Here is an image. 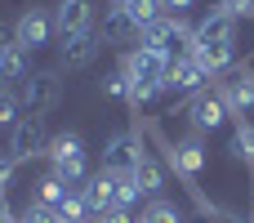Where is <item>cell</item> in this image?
Returning a JSON list of instances; mask_svg holds the SVG:
<instances>
[{
  "label": "cell",
  "instance_id": "1",
  "mask_svg": "<svg viewBox=\"0 0 254 223\" xmlns=\"http://www.w3.org/2000/svg\"><path fill=\"white\" fill-rule=\"evenodd\" d=\"M49 174H58L67 188H85L89 183V152H85V139L80 134H58L49 139Z\"/></svg>",
  "mask_w": 254,
  "mask_h": 223
},
{
  "label": "cell",
  "instance_id": "2",
  "mask_svg": "<svg viewBox=\"0 0 254 223\" xmlns=\"http://www.w3.org/2000/svg\"><path fill=\"white\" fill-rule=\"evenodd\" d=\"M121 67H125V76L134 80V89H161L165 94V85H170V58L161 54V49H152V45H138V49H129L125 58H121Z\"/></svg>",
  "mask_w": 254,
  "mask_h": 223
},
{
  "label": "cell",
  "instance_id": "3",
  "mask_svg": "<svg viewBox=\"0 0 254 223\" xmlns=\"http://www.w3.org/2000/svg\"><path fill=\"white\" fill-rule=\"evenodd\" d=\"M143 45H152V49H161L170 63H179V58H192V49H196V27H188L183 18L165 13L152 31H143Z\"/></svg>",
  "mask_w": 254,
  "mask_h": 223
},
{
  "label": "cell",
  "instance_id": "4",
  "mask_svg": "<svg viewBox=\"0 0 254 223\" xmlns=\"http://www.w3.org/2000/svg\"><path fill=\"white\" fill-rule=\"evenodd\" d=\"M18 98H22V112H27V116H49V112L63 103V80H58V72H54V67L31 72V76L22 80Z\"/></svg>",
  "mask_w": 254,
  "mask_h": 223
},
{
  "label": "cell",
  "instance_id": "5",
  "mask_svg": "<svg viewBox=\"0 0 254 223\" xmlns=\"http://www.w3.org/2000/svg\"><path fill=\"white\" fill-rule=\"evenodd\" d=\"M214 94L228 103L232 121H250V112H254V72L250 67H228L214 80Z\"/></svg>",
  "mask_w": 254,
  "mask_h": 223
},
{
  "label": "cell",
  "instance_id": "6",
  "mask_svg": "<svg viewBox=\"0 0 254 223\" xmlns=\"http://www.w3.org/2000/svg\"><path fill=\"white\" fill-rule=\"evenodd\" d=\"M125 179L129 174H112V170H98L89 174V183L80 188L85 201H89V215H107V210H125Z\"/></svg>",
  "mask_w": 254,
  "mask_h": 223
},
{
  "label": "cell",
  "instance_id": "7",
  "mask_svg": "<svg viewBox=\"0 0 254 223\" xmlns=\"http://www.w3.org/2000/svg\"><path fill=\"white\" fill-rule=\"evenodd\" d=\"M49 152V130H45V116H22L13 130H9V156L22 165V161H36Z\"/></svg>",
  "mask_w": 254,
  "mask_h": 223
},
{
  "label": "cell",
  "instance_id": "8",
  "mask_svg": "<svg viewBox=\"0 0 254 223\" xmlns=\"http://www.w3.org/2000/svg\"><path fill=\"white\" fill-rule=\"evenodd\" d=\"M143 156H147V152H143L138 130H121V134H112L107 148H103V170H112V174H134Z\"/></svg>",
  "mask_w": 254,
  "mask_h": 223
},
{
  "label": "cell",
  "instance_id": "9",
  "mask_svg": "<svg viewBox=\"0 0 254 223\" xmlns=\"http://www.w3.org/2000/svg\"><path fill=\"white\" fill-rule=\"evenodd\" d=\"M54 31H58V40L98 31V9H94V0H58V9H54Z\"/></svg>",
  "mask_w": 254,
  "mask_h": 223
},
{
  "label": "cell",
  "instance_id": "10",
  "mask_svg": "<svg viewBox=\"0 0 254 223\" xmlns=\"http://www.w3.org/2000/svg\"><path fill=\"white\" fill-rule=\"evenodd\" d=\"M54 36H58V31H54V13H49V9H22L18 22H13V45H22L27 54L45 49Z\"/></svg>",
  "mask_w": 254,
  "mask_h": 223
},
{
  "label": "cell",
  "instance_id": "11",
  "mask_svg": "<svg viewBox=\"0 0 254 223\" xmlns=\"http://www.w3.org/2000/svg\"><path fill=\"white\" fill-rule=\"evenodd\" d=\"M188 121H192V134H214V130H223L228 121H232V112H228V103L214 94V89H205V94H196L192 103H188Z\"/></svg>",
  "mask_w": 254,
  "mask_h": 223
},
{
  "label": "cell",
  "instance_id": "12",
  "mask_svg": "<svg viewBox=\"0 0 254 223\" xmlns=\"http://www.w3.org/2000/svg\"><path fill=\"white\" fill-rule=\"evenodd\" d=\"M170 165H174L188 183H196V179L210 170V148L201 143V134H188L183 143H174V148H170Z\"/></svg>",
  "mask_w": 254,
  "mask_h": 223
},
{
  "label": "cell",
  "instance_id": "13",
  "mask_svg": "<svg viewBox=\"0 0 254 223\" xmlns=\"http://www.w3.org/2000/svg\"><path fill=\"white\" fill-rule=\"evenodd\" d=\"M210 67L201 63V58H179L174 67H170V94H188V98H196V94H205L210 89Z\"/></svg>",
  "mask_w": 254,
  "mask_h": 223
},
{
  "label": "cell",
  "instance_id": "14",
  "mask_svg": "<svg viewBox=\"0 0 254 223\" xmlns=\"http://www.w3.org/2000/svg\"><path fill=\"white\" fill-rule=\"evenodd\" d=\"M143 31L134 27V18L121 9V4H112V9H103V22H98V40L103 45H129V40H138Z\"/></svg>",
  "mask_w": 254,
  "mask_h": 223
},
{
  "label": "cell",
  "instance_id": "15",
  "mask_svg": "<svg viewBox=\"0 0 254 223\" xmlns=\"http://www.w3.org/2000/svg\"><path fill=\"white\" fill-rule=\"evenodd\" d=\"M98 49H103L98 31H85V36H71V40H63V54H58V63H63L67 72H80V67H89V63L98 58Z\"/></svg>",
  "mask_w": 254,
  "mask_h": 223
},
{
  "label": "cell",
  "instance_id": "16",
  "mask_svg": "<svg viewBox=\"0 0 254 223\" xmlns=\"http://www.w3.org/2000/svg\"><path fill=\"white\" fill-rule=\"evenodd\" d=\"M129 179L138 183V192H143V197H161V188H165V165H161L156 156H143V161H138V170H134Z\"/></svg>",
  "mask_w": 254,
  "mask_h": 223
},
{
  "label": "cell",
  "instance_id": "17",
  "mask_svg": "<svg viewBox=\"0 0 254 223\" xmlns=\"http://www.w3.org/2000/svg\"><path fill=\"white\" fill-rule=\"evenodd\" d=\"M27 58H31V54H27L22 45H9V54L0 58V85H13V80L22 85V80L31 76V63H27Z\"/></svg>",
  "mask_w": 254,
  "mask_h": 223
},
{
  "label": "cell",
  "instance_id": "18",
  "mask_svg": "<svg viewBox=\"0 0 254 223\" xmlns=\"http://www.w3.org/2000/svg\"><path fill=\"white\" fill-rule=\"evenodd\" d=\"M237 161H246V170L254 174V121H232V148Z\"/></svg>",
  "mask_w": 254,
  "mask_h": 223
},
{
  "label": "cell",
  "instance_id": "19",
  "mask_svg": "<svg viewBox=\"0 0 254 223\" xmlns=\"http://www.w3.org/2000/svg\"><path fill=\"white\" fill-rule=\"evenodd\" d=\"M129 18H134V27L138 31H152L161 18H165V9H161V0H129V4H121Z\"/></svg>",
  "mask_w": 254,
  "mask_h": 223
},
{
  "label": "cell",
  "instance_id": "20",
  "mask_svg": "<svg viewBox=\"0 0 254 223\" xmlns=\"http://www.w3.org/2000/svg\"><path fill=\"white\" fill-rule=\"evenodd\" d=\"M67 192H71V188H67L58 174H45V179L36 183V206H49V210H58V206L67 201Z\"/></svg>",
  "mask_w": 254,
  "mask_h": 223
},
{
  "label": "cell",
  "instance_id": "21",
  "mask_svg": "<svg viewBox=\"0 0 254 223\" xmlns=\"http://www.w3.org/2000/svg\"><path fill=\"white\" fill-rule=\"evenodd\" d=\"M18 112H22V98H18V89H13V85H0V130H13V125L22 121Z\"/></svg>",
  "mask_w": 254,
  "mask_h": 223
},
{
  "label": "cell",
  "instance_id": "22",
  "mask_svg": "<svg viewBox=\"0 0 254 223\" xmlns=\"http://www.w3.org/2000/svg\"><path fill=\"white\" fill-rule=\"evenodd\" d=\"M143 219L147 223H183V210L174 201H165V197H152V206L143 210Z\"/></svg>",
  "mask_w": 254,
  "mask_h": 223
},
{
  "label": "cell",
  "instance_id": "23",
  "mask_svg": "<svg viewBox=\"0 0 254 223\" xmlns=\"http://www.w3.org/2000/svg\"><path fill=\"white\" fill-rule=\"evenodd\" d=\"M103 94H107V98H125V103H129L134 80L125 76V67H116V72H107V76H103Z\"/></svg>",
  "mask_w": 254,
  "mask_h": 223
},
{
  "label": "cell",
  "instance_id": "24",
  "mask_svg": "<svg viewBox=\"0 0 254 223\" xmlns=\"http://www.w3.org/2000/svg\"><path fill=\"white\" fill-rule=\"evenodd\" d=\"M214 9H223V13H232L237 22H241V18H254V0H219Z\"/></svg>",
  "mask_w": 254,
  "mask_h": 223
},
{
  "label": "cell",
  "instance_id": "25",
  "mask_svg": "<svg viewBox=\"0 0 254 223\" xmlns=\"http://www.w3.org/2000/svg\"><path fill=\"white\" fill-rule=\"evenodd\" d=\"M13 170H18V161H13V156H0V197H9V188H13Z\"/></svg>",
  "mask_w": 254,
  "mask_h": 223
},
{
  "label": "cell",
  "instance_id": "26",
  "mask_svg": "<svg viewBox=\"0 0 254 223\" xmlns=\"http://www.w3.org/2000/svg\"><path fill=\"white\" fill-rule=\"evenodd\" d=\"M94 223H138V219H134L129 210H107V215H98Z\"/></svg>",
  "mask_w": 254,
  "mask_h": 223
},
{
  "label": "cell",
  "instance_id": "27",
  "mask_svg": "<svg viewBox=\"0 0 254 223\" xmlns=\"http://www.w3.org/2000/svg\"><path fill=\"white\" fill-rule=\"evenodd\" d=\"M196 0H161V9L165 13H174V18H183V9H192Z\"/></svg>",
  "mask_w": 254,
  "mask_h": 223
},
{
  "label": "cell",
  "instance_id": "28",
  "mask_svg": "<svg viewBox=\"0 0 254 223\" xmlns=\"http://www.w3.org/2000/svg\"><path fill=\"white\" fill-rule=\"evenodd\" d=\"M9 45H13V31H9V27H4V22H0V58H4V54H9Z\"/></svg>",
  "mask_w": 254,
  "mask_h": 223
},
{
  "label": "cell",
  "instance_id": "29",
  "mask_svg": "<svg viewBox=\"0 0 254 223\" xmlns=\"http://www.w3.org/2000/svg\"><path fill=\"white\" fill-rule=\"evenodd\" d=\"M112 4H129V0H112Z\"/></svg>",
  "mask_w": 254,
  "mask_h": 223
},
{
  "label": "cell",
  "instance_id": "30",
  "mask_svg": "<svg viewBox=\"0 0 254 223\" xmlns=\"http://www.w3.org/2000/svg\"><path fill=\"white\" fill-rule=\"evenodd\" d=\"M54 223H67V219H63V215H58V219H54Z\"/></svg>",
  "mask_w": 254,
  "mask_h": 223
},
{
  "label": "cell",
  "instance_id": "31",
  "mask_svg": "<svg viewBox=\"0 0 254 223\" xmlns=\"http://www.w3.org/2000/svg\"><path fill=\"white\" fill-rule=\"evenodd\" d=\"M138 223H147V219H143V215H138Z\"/></svg>",
  "mask_w": 254,
  "mask_h": 223
},
{
  "label": "cell",
  "instance_id": "32",
  "mask_svg": "<svg viewBox=\"0 0 254 223\" xmlns=\"http://www.w3.org/2000/svg\"><path fill=\"white\" fill-rule=\"evenodd\" d=\"M250 223H254V219H250Z\"/></svg>",
  "mask_w": 254,
  "mask_h": 223
}]
</instances>
